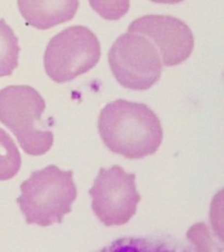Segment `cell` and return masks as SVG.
I'll list each match as a JSON object with an SVG mask.
<instances>
[{
	"label": "cell",
	"mask_w": 224,
	"mask_h": 252,
	"mask_svg": "<svg viewBox=\"0 0 224 252\" xmlns=\"http://www.w3.org/2000/svg\"><path fill=\"white\" fill-rule=\"evenodd\" d=\"M108 60L118 83L131 91H147L161 77L160 54L145 36L130 32L119 36L110 47Z\"/></svg>",
	"instance_id": "5"
},
{
	"label": "cell",
	"mask_w": 224,
	"mask_h": 252,
	"mask_svg": "<svg viewBox=\"0 0 224 252\" xmlns=\"http://www.w3.org/2000/svg\"><path fill=\"white\" fill-rule=\"evenodd\" d=\"M128 32L152 39L159 48L165 67H173L185 62L194 47L191 29L173 16H143L130 24Z\"/></svg>",
	"instance_id": "7"
},
{
	"label": "cell",
	"mask_w": 224,
	"mask_h": 252,
	"mask_svg": "<svg viewBox=\"0 0 224 252\" xmlns=\"http://www.w3.org/2000/svg\"><path fill=\"white\" fill-rule=\"evenodd\" d=\"M97 126L108 149L129 159L153 155L163 139L161 123L145 103L124 99L109 102L100 112Z\"/></svg>",
	"instance_id": "1"
},
{
	"label": "cell",
	"mask_w": 224,
	"mask_h": 252,
	"mask_svg": "<svg viewBox=\"0 0 224 252\" xmlns=\"http://www.w3.org/2000/svg\"><path fill=\"white\" fill-rule=\"evenodd\" d=\"M19 39L4 19H0V78L12 75L19 66Z\"/></svg>",
	"instance_id": "9"
},
{
	"label": "cell",
	"mask_w": 224,
	"mask_h": 252,
	"mask_svg": "<svg viewBox=\"0 0 224 252\" xmlns=\"http://www.w3.org/2000/svg\"><path fill=\"white\" fill-rule=\"evenodd\" d=\"M20 191L17 203L26 221L40 227L62 223L77 197L73 172L63 171L55 165L32 173L20 185Z\"/></svg>",
	"instance_id": "2"
},
{
	"label": "cell",
	"mask_w": 224,
	"mask_h": 252,
	"mask_svg": "<svg viewBox=\"0 0 224 252\" xmlns=\"http://www.w3.org/2000/svg\"><path fill=\"white\" fill-rule=\"evenodd\" d=\"M89 2L99 16L110 21L122 19L130 9V0H89Z\"/></svg>",
	"instance_id": "11"
},
{
	"label": "cell",
	"mask_w": 224,
	"mask_h": 252,
	"mask_svg": "<svg viewBox=\"0 0 224 252\" xmlns=\"http://www.w3.org/2000/svg\"><path fill=\"white\" fill-rule=\"evenodd\" d=\"M45 109V100L32 87L8 86L0 91V122L31 156L44 155L54 145L51 130L39 128Z\"/></svg>",
	"instance_id": "3"
},
{
	"label": "cell",
	"mask_w": 224,
	"mask_h": 252,
	"mask_svg": "<svg viewBox=\"0 0 224 252\" xmlns=\"http://www.w3.org/2000/svg\"><path fill=\"white\" fill-rule=\"evenodd\" d=\"M100 58L101 46L94 32L83 26H73L49 41L44 67L55 83H67L96 67Z\"/></svg>",
	"instance_id": "4"
},
{
	"label": "cell",
	"mask_w": 224,
	"mask_h": 252,
	"mask_svg": "<svg viewBox=\"0 0 224 252\" xmlns=\"http://www.w3.org/2000/svg\"><path fill=\"white\" fill-rule=\"evenodd\" d=\"M150 1L157 3V4H175L181 3L184 0H150Z\"/></svg>",
	"instance_id": "12"
},
{
	"label": "cell",
	"mask_w": 224,
	"mask_h": 252,
	"mask_svg": "<svg viewBox=\"0 0 224 252\" xmlns=\"http://www.w3.org/2000/svg\"><path fill=\"white\" fill-rule=\"evenodd\" d=\"M135 179L134 173H126L120 165L99 171L89 194L93 212L107 227L126 224L137 212L141 195Z\"/></svg>",
	"instance_id": "6"
},
{
	"label": "cell",
	"mask_w": 224,
	"mask_h": 252,
	"mask_svg": "<svg viewBox=\"0 0 224 252\" xmlns=\"http://www.w3.org/2000/svg\"><path fill=\"white\" fill-rule=\"evenodd\" d=\"M18 7L28 25L47 30L70 21L78 10L79 0H18Z\"/></svg>",
	"instance_id": "8"
},
{
	"label": "cell",
	"mask_w": 224,
	"mask_h": 252,
	"mask_svg": "<svg viewBox=\"0 0 224 252\" xmlns=\"http://www.w3.org/2000/svg\"><path fill=\"white\" fill-rule=\"evenodd\" d=\"M22 164L20 151L12 137L0 128V181L15 177Z\"/></svg>",
	"instance_id": "10"
}]
</instances>
